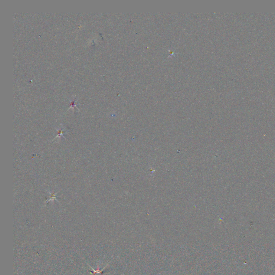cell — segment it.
Returning <instances> with one entry per match:
<instances>
[{"label": "cell", "mask_w": 275, "mask_h": 275, "mask_svg": "<svg viewBox=\"0 0 275 275\" xmlns=\"http://www.w3.org/2000/svg\"><path fill=\"white\" fill-rule=\"evenodd\" d=\"M56 194H54V195H53V194H52V195H51L50 199H49V200H48V201H46V202H47H47H48V201H51V200H54V199H55V197H56Z\"/></svg>", "instance_id": "obj_1"}]
</instances>
